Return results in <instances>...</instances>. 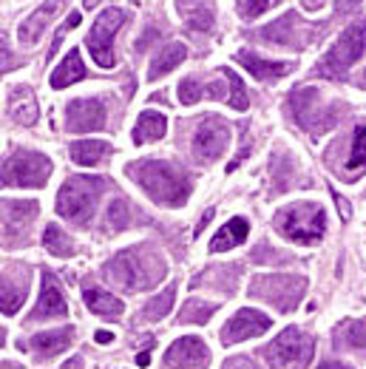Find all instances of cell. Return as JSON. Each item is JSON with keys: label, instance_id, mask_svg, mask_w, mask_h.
<instances>
[{"label": "cell", "instance_id": "1", "mask_svg": "<svg viewBox=\"0 0 366 369\" xmlns=\"http://www.w3.org/2000/svg\"><path fill=\"white\" fill-rule=\"evenodd\" d=\"M105 278L122 292L151 290L165 276V259L151 247H128L105 264Z\"/></svg>", "mask_w": 366, "mask_h": 369}, {"label": "cell", "instance_id": "2", "mask_svg": "<svg viewBox=\"0 0 366 369\" xmlns=\"http://www.w3.org/2000/svg\"><path fill=\"white\" fill-rule=\"evenodd\" d=\"M128 176L157 205H165V207H179L190 196V176L171 162H159V160L133 162L128 165Z\"/></svg>", "mask_w": 366, "mask_h": 369}, {"label": "cell", "instance_id": "3", "mask_svg": "<svg viewBox=\"0 0 366 369\" xmlns=\"http://www.w3.org/2000/svg\"><path fill=\"white\" fill-rule=\"evenodd\" d=\"M105 179L100 176H71L63 182L60 193H57V213L74 225H89L97 202L103 196Z\"/></svg>", "mask_w": 366, "mask_h": 369}, {"label": "cell", "instance_id": "4", "mask_svg": "<svg viewBox=\"0 0 366 369\" xmlns=\"http://www.w3.org/2000/svg\"><path fill=\"white\" fill-rule=\"evenodd\" d=\"M324 228H327L324 207H318L313 202H299V205H289V207L275 213V231L284 239L299 242V245L321 242Z\"/></svg>", "mask_w": 366, "mask_h": 369}, {"label": "cell", "instance_id": "5", "mask_svg": "<svg viewBox=\"0 0 366 369\" xmlns=\"http://www.w3.org/2000/svg\"><path fill=\"white\" fill-rule=\"evenodd\" d=\"M307 290V278L301 276H287V273H264L250 281V295L259 302L273 304L281 313L296 310L301 295Z\"/></svg>", "mask_w": 366, "mask_h": 369}, {"label": "cell", "instance_id": "6", "mask_svg": "<svg viewBox=\"0 0 366 369\" xmlns=\"http://www.w3.org/2000/svg\"><path fill=\"white\" fill-rule=\"evenodd\" d=\"M267 363L273 369H304L315 355V341L310 332L299 327H287L270 347H267Z\"/></svg>", "mask_w": 366, "mask_h": 369}, {"label": "cell", "instance_id": "7", "mask_svg": "<svg viewBox=\"0 0 366 369\" xmlns=\"http://www.w3.org/2000/svg\"><path fill=\"white\" fill-rule=\"evenodd\" d=\"M366 51V26L363 23H352L324 54V60L318 63V74L329 80H338L349 71L352 63L360 60V54Z\"/></svg>", "mask_w": 366, "mask_h": 369}, {"label": "cell", "instance_id": "8", "mask_svg": "<svg viewBox=\"0 0 366 369\" xmlns=\"http://www.w3.org/2000/svg\"><path fill=\"white\" fill-rule=\"evenodd\" d=\"M51 176V160L37 151H15L0 165V182L12 188H43Z\"/></svg>", "mask_w": 366, "mask_h": 369}, {"label": "cell", "instance_id": "9", "mask_svg": "<svg viewBox=\"0 0 366 369\" xmlns=\"http://www.w3.org/2000/svg\"><path fill=\"white\" fill-rule=\"evenodd\" d=\"M125 12L122 9H105L97 20H94V26H91V32H89V37H86V43H89V48H91V54H94V63L97 65H103V68H114V63H117V57H114V34H117V29L125 23Z\"/></svg>", "mask_w": 366, "mask_h": 369}, {"label": "cell", "instance_id": "10", "mask_svg": "<svg viewBox=\"0 0 366 369\" xmlns=\"http://www.w3.org/2000/svg\"><path fill=\"white\" fill-rule=\"evenodd\" d=\"M230 142V128L222 117H202L193 134V157L204 165L216 162Z\"/></svg>", "mask_w": 366, "mask_h": 369}, {"label": "cell", "instance_id": "11", "mask_svg": "<svg viewBox=\"0 0 366 369\" xmlns=\"http://www.w3.org/2000/svg\"><path fill=\"white\" fill-rule=\"evenodd\" d=\"M37 202H20V199H9L0 202V221H4V236L9 242H23L29 239V225L37 219Z\"/></svg>", "mask_w": 366, "mask_h": 369}, {"label": "cell", "instance_id": "12", "mask_svg": "<svg viewBox=\"0 0 366 369\" xmlns=\"http://www.w3.org/2000/svg\"><path fill=\"white\" fill-rule=\"evenodd\" d=\"M65 128L71 134H91V131L105 128V105L89 97L71 100L65 108Z\"/></svg>", "mask_w": 366, "mask_h": 369}, {"label": "cell", "instance_id": "13", "mask_svg": "<svg viewBox=\"0 0 366 369\" xmlns=\"http://www.w3.org/2000/svg\"><path fill=\"white\" fill-rule=\"evenodd\" d=\"M273 327V318H267L264 313L259 310H239L225 327H222V344L230 347V344H242V341H250L256 335H264L267 330Z\"/></svg>", "mask_w": 366, "mask_h": 369}, {"label": "cell", "instance_id": "14", "mask_svg": "<svg viewBox=\"0 0 366 369\" xmlns=\"http://www.w3.org/2000/svg\"><path fill=\"white\" fill-rule=\"evenodd\" d=\"M207 361H210V349L196 335H185V338L174 341L165 352L168 369H204Z\"/></svg>", "mask_w": 366, "mask_h": 369}, {"label": "cell", "instance_id": "15", "mask_svg": "<svg viewBox=\"0 0 366 369\" xmlns=\"http://www.w3.org/2000/svg\"><path fill=\"white\" fill-rule=\"evenodd\" d=\"M26 292H29V270L12 267L0 273V313L15 316L26 302Z\"/></svg>", "mask_w": 366, "mask_h": 369}, {"label": "cell", "instance_id": "16", "mask_svg": "<svg viewBox=\"0 0 366 369\" xmlns=\"http://www.w3.org/2000/svg\"><path fill=\"white\" fill-rule=\"evenodd\" d=\"M68 316V304H65V295L60 290V281L54 273H43V290H40V302L32 310L29 321H43V318H65Z\"/></svg>", "mask_w": 366, "mask_h": 369}, {"label": "cell", "instance_id": "17", "mask_svg": "<svg viewBox=\"0 0 366 369\" xmlns=\"http://www.w3.org/2000/svg\"><path fill=\"white\" fill-rule=\"evenodd\" d=\"M71 344H74V327H60V330H48V332H37L29 341L20 344V349H32L40 361L43 358H54L60 352H65Z\"/></svg>", "mask_w": 366, "mask_h": 369}, {"label": "cell", "instance_id": "18", "mask_svg": "<svg viewBox=\"0 0 366 369\" xmlns=\"http://www.w3.org/2000/svg\"><path fill=\"white\" fill-rule=\"evenodd\" d=\"M68 4V0H48V4H43V6H37L23 23H20V43L23 46H34L40 37H43V32H46V26H48V20L51 18H57L60 12H63V6Z\"/></svg>", "mask_w": 366, "mask_h": 369}, {"label": "cell", "instance_id": "19", "mask_svg": "<svg viewBox=\"0 0 366 369\" xmlns=\"http://www.w3.org/2000/svg\"><path fill=\"white\" fill-rule=\"evenodd\" d=\"M236 60L253 74L256 80H261V83H275V80H281L284 74L289 71V63L264 60V57H259V54H253V51H247V48H242V51L236 54Z\"/></svg>", "mask_w": 366, "mask_h": 369}, {"label": "cell", "instance_id": "20", "mask_svg": "<svg viewBox=\"0 0 366 369\" xmlns=\"http://www.w3.org/2000/svg\"><path fill=\"white\" fill-rule=\"evenodd\" d=\"M37 100H34V91L29 86H15L9 91V117L18 122V125H34L37 122Z\"/></svg>", "mask_w": 366, "mask_h": 369}, {"label": "cell", "instance_id": "21", "mask_svg": "<svg viewBox=\"0 0 366 369\" xmlns=\"http://www.w3.org/2000/svg\"><path fill=\"white\" fill-rule=\"evenodd\" d=\"M83 302H86V307H89L94 316H103V318H108V321H114V318L122 316V310H125V304L117 299V295H111V292H105V290H100V287H91V284H86V290H83Z\"/></svg>", "mask_w": 366, "mask_h": 369}, {"label": "cell", "instance_id": "22", "mask_svg": "<svg viewBox=\"0 0 366 369\" xmlns=\"http://www.w3.org/2000/svg\"><path fill=\"white\" fill-rule=\"evenodd\" d=\"M332 344H335V349H358V352H366V318L341 321V324L332 330Z\"/></svg>", "mask_w": 366, "mask_h": 369}, {"label": "cell", "instance_id": "23", "mask_svg": "<svg viewBox=\"0 0 366 369\" xmlns=\"http://www.w3.org/2000/svg\"><path fill=\"white\" fill-rule=\"evenodd\" d=\"M86 77V65H83V57L77 48H71L65 54V60L51 71V89H68L71 83H80Z\"/></svg>", "mask_w": 366, "mask_h": 369}, {"label": "cell", "instance_id": "24", "mask_svg": "<svg viewBox=\"0 0 366 369\" xmlns=\"http://www.w3.org/2000/svg\"><path fill=\"white\" fill-rule=\"evenodd\" d=\"M68 154H71V162L91 168V165H100L111 154V145L103 139H80V142H71Z\"/></svg>", "mask_w": 366, "mask_h": 369}, {"label": "cell", "instance_id": "25", "mask_svg": "<svg viewBox=\"0 0 366 369\" xmlns=\"http://www.w3.org/2000/svg\"><path fill=\"white\" fill-rule=\"evenodd\" d=\"M247 233H250L247 219L236 216V219H230L228 225H225L222 231H218V233L213 236V242H210V250H213V253H225V250H233V247H239V245L247 239Z\"/></svg>", "mask_w": 366, "mask_h": 369}, {"label": "cell", "instance_id": "26", "mask_svg": "<svg viewBox=\"0 0 366 369\" xmlns=\"http://www.w3.org/2000/svg\"><path fill=\"white\" fill-rule=\"evenodd\" d=\"M185 57H188L185 43H168V46L151 60V65H148V80H159V77H165V74H171L179 63H185Z\"/></svg>", "mask_w": 366, "mask_h": 369}, {"label": "cell", "instance_id": "27", "mask_svg": "<svg viewBox=\"0 0 366 369\" xmlns=\"http://www.w3.org/2000/svg\"><path fill=\"white\" fill-rule=\"evenodd\" d=\"M165 134H168V119H165V114L142 111L139 119H136V128H133V142H136V145H145V142L162 139Z\"/></svg>", "mask_w": 366, "mask_h": 369}, {"label": "cell", "instance_id": "28", "mask_svg": "<svg viewBox=\"0 0 366 369\" xmlns=\"http://www.w3.org/2000/svg\"><path fill=\"white\" fill-rule=\"evenodd\" d=\"M179 4V15L196 29V32H207L213 26V12H210V0H176Z\"/></svg>", "mask_w": 366, "mask_h": 369}, {"label": "cell", "instance_id": "29", "mask_svg": "<svg viewBox=\"0 0 366 369\" xmlns=\"http://www.w3.org/2000/svg\"><path fill=\"white\" fill-rule=\"evenodd\" d=\"M204 94H207V97H225V89L218 86V83H213V86H202L196 77H185V80L179 83V100H182L185 105L199 103Z\"/></svg>", "mask_w": 366, "mask_h": 369}, {"label": "cell", "instance_id": "30", "mask_svg": "<svg viewBox=\"0 0 366 369\" xmlns=\"http://www.w3.org/2000/svg\"><path fill=\"white\" fill-rule=\"evenodd\" d=\"M174 299H176V287L171 284V287H165L159 295H154V299L142 307V321H159V318H165L168 313H171V307H174Z\"/></svg>", "mask_w": 366, "mask_h": 369}, {"label": "cell", "instance_id": "31", "mask_svg": "<svg viewBox=\"0 0 366 369\" xmlns=\"http://www.w3.org/2000/svg\"><path fill=\"white\" fill-rule=\"evenodd\" d=\"M43 245H46V250H48L51 256H57V259L74 256V242H71V239L63 233V228H57V225H48V228H46Z\"/></svg>", "mask_w": 366, "mask_h": 369}, {"label": "cell", "instance_id": "32", "mask_svg": "<svg viewBox=\"0 0 366 369\" xmlns=\"http://www.w3.org/2000/svg\"><path fill=\"white\" fill-rule=\"evenodd\" d=\"M216 310H218V304H207L202 299H188L182 313H179V321L182 324H207Z\"/></svg>", "mask_w": 366, "mask_h": 369}, {"label": "cell", "instance_id": "33", "mask_svg": "<svg viewBox=\"0 0 366 369\" xmlns=\"http://www.w3.org/2000/svg\"><path fill=\"white\" fill-rule=\"evenodd\" d=\"M346 168L352 174H358L360 168H366V122L355 125V139H352V154H349V162Z\"/></svg>", "mask_w": 366, "mask_h": 369}, {"label": "cell", "instance_id": "34", "mask_svg": "<svg viewBox=\"0 0 366 369\" xmlns=\"http://www.w3.org/2000/svg\"><path fill=\"white\" fill-rule=\"evenodd\" d=\"M228 83H230V105L236 108V111H247L250 108V100H247V91H244V83H242V77L239 74H233V71H228Z\"/></svg>", "mask_w": 366, "mask_h": 369}, {"label": "cell", "instance_id": "35", "mask_svg": "<svg viewBox=\"0 0 366 369\" xmlns=\"http://www.w3.org/2000/svg\"><path fill=\"white\" fill-rule=\"evenodd\" d=\"M131 221V213H128V202L125 199H114L111 207H108V225L114 231H125Z\"/></svg>", "mask_w": 366, "mask_h": 369}, {"label": "cell", "instance_id": "36", "mask_svg": "<svg viewBox=\"0 0 366 369\" xmlns=\"http://www.w3.org/2000/svg\"><path fill=\"white\" fill-rule=\"evenodd\" d=\"M80 20H83V15L80 12H71L65 20H63V26L57 29V34H54V43H51V48H48V57H54V51L60 48V43H63V37L71 32V29H74V26H80Z\"/></svg>", "mask_w": 366, "mask_h": 369}, {"label": "cell", "instance_id": "37", "mask_svg": "<svg viewBox=\"0 0 366 369\" xmlns=\"http://www.w3.org/2000/svg\"><path fill=\"white\" fill-rule=\"evenodd\" d=\"M267 6H270V0H239V15L244 20H253V18L264 15Z\"/></svg>", "mask_w": 366, "mask_h": 369}, {"label": "cell", "instance_id": "38", "mask_svg": "<svg viewBox=\"0 0 366 369\" xmlns=\"http://www.w3.org/2000/svg\"><path fill=\"white\" fill-rule=\"evenodd\" d=\"M12 68H18V60L12 57V48H9V40L0 34V74H6V71H12Z\"/></svg>", "mask_w": 366, "mask_h": 369}, {"label": "cell", "instance_id": "39", "mask_svg": "<svg viewBox=\"0 0 366 369\" xmlns=\"http://www.w3.org/2000/svg\"><path fill=\"white\" fill-rule=\"evenodd\" d=\"M332 199H335V205H338V210H341V219H349V216H352V207H349V202H346L341 193H335V190H332Z\"/></svg>", "mask_w": 366, "mask_h": 369}, {"label": "cell", "instance_id": "40", "mask_svg": "<svg viewBox=\"0 0 366 369\" xmlns=\"http://www.w3.org/2000/svg\"><path fill=\"white\" fill-rule=\"evenodd\" d=\"M222 369H256V366H253L247 358H233V361H228Z\"/></svg>", "mask_w": 366, "mask_h": 369}, {"label": "cell", "instance_id": "41", "mask_svg": "<svg viewBox=\"0 0 366 369\" xmlns=\"http://www.w3.org/2000/svg\"><path fill=\"white\" fill-rule=\"evenodd\" d=\"M94 341H97V344H103V347H105V344H111V341H114V332H108V330H100V332H97V335H94Z\"/></svg>", "mask_w": 366, "mask_h": 369}, {"label": "cell", "instance_id": "42", "mask_svg": "<svg viewBox=\"0 0 366 369\" xmlns=\"http://www.w3.org/2000/svg\"><path fill=\"white\" fill-rule=\"evenodd\" d=\"M60 369H83V358H80V355H74L71 361H65Z\"/></svg>", "mask_w": 366, "mask_h": 369}, {"label": "cell", "instance_id": "43", "mask_svg": "<svg viewBox=\"0 0 366 369\" xmlns=\"http://www.w3.org/2000/svg\"><path fill=\"white\" fill-rule=\"evenodd\" d=\"M318 369H352L349 363H341V361H327V363H321Z\"/></svg>", "mask_w": 366, "mask_h": 369}, {"label": "cell", "instance_id": "44", "mask_svg": "<svg viewBox=\"0 0 366 369\" xmlns=\"http://www.w3.org/2000/svg\"><path fill=\"white\" fill-rule=\"evenodd\" d=\"M213 213H216V210H213V207H210V210H207V213H204V216H202V221H199V228H196V236H199V233H202V231H204V228H207V221H210V219H213Z\"/></svg>", "mask_w": 366, "mask_h": 369}, {"label": "cell", "instance_id": "45", "mask_svg": "<svg viewBox=\"0 0 366 369\" xmlns=\"http://www.w3.org/2000/svg\"><path fill=\"white\" fill-rule=\"evenodd\" d=\"M136 363H139V366H148V363H151V352H139V355H136Z\"/></svg>", "mask_w": 366, "mask_h": 369}, {"label": "cell", "instance_id": "46", "mask_svg": "<svg viewBox=\"0 0 366 369\" xmlns=\"http://www.w3.org/2000/svg\"><path fill=\"white\" fill-rule=\"evenodd\" d=\"M0 369H23V366H18V363H12V361H4V363H0Z\"/></svg>", "mask_w": 366, "mask_h": 369}, {"label": "cell", "instance_id": "47", "mask_svg": "<svg viewBox=\"0 0 366 369\" xmlns=\"http://www.w3.org/2000/svg\"><path fill=\"white\" fill-rule=\"evenodd\" d=\"M97 4H100V0H86V9H94Z\"/></svg>", "mask_w": 366, "mask_h": 369}, {"label": "cell", "instance_id": "48", "mask_svg": "<svg viewBox=\"0 0 366 369\" xmlns=\"http://www.w3.org/2000/svg\"><path fill=\"white\" fill-rule=\"evenodd\" d=\"M4 341H6V330L0 327V347H4Z\"/></svg>", "mask_w": 366, "mask_h": 369}, {"label": "cell", "instance_id": "49", "mask_svg": "<svg viewBox=\"0 0 366 369\" xmlns=\"http://www.w3.org/2000/svg\"><path fill=\"white\" fill-rule=\"evenodd\" d=\"M304 4H307L310 9H315V6H318V0H304Z\"/></svg>", "mask_w": 366, "mask_h": 369}, {"label": "cell", "instance_id": "50", "mask_svg": "<svg viewBox=\"0 0 366 369\" xmlns=\"http://www.w3.org/2000/svg\"><path fill=\"white\" fill-rule=\"evenodd\" d=\"M363 77H366V74H363Z\"/></svg>", "mask_w": 366, "mask_h": 369}]
</instances>
